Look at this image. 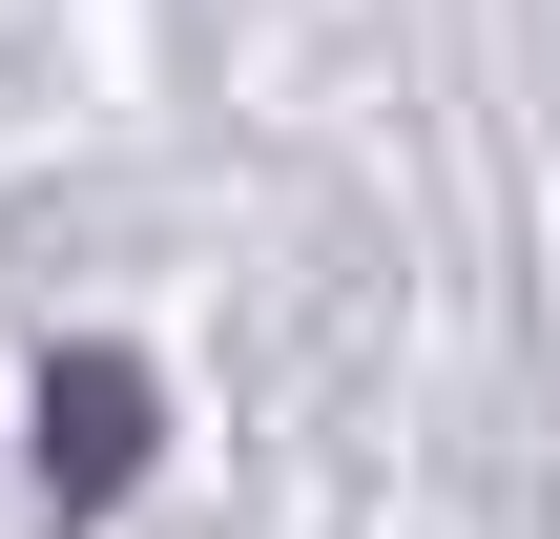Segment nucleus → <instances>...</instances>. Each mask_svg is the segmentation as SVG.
Masks as SVG:
<instances>
[{"mask_svg":"<svg viewBox=\"0 0 560 539\" xmlns=\"http://www.w3.org/2000/svg\"><path fill=\"white\" fill-rule=\"evenodd\" d=\"M125 478H145V374H125V353H62V374H42V499L104 519Z\"/></svg>","mask_w":560,"mask_h":539,"instance_id":"1","label":"nucleus"}]
</instances>
